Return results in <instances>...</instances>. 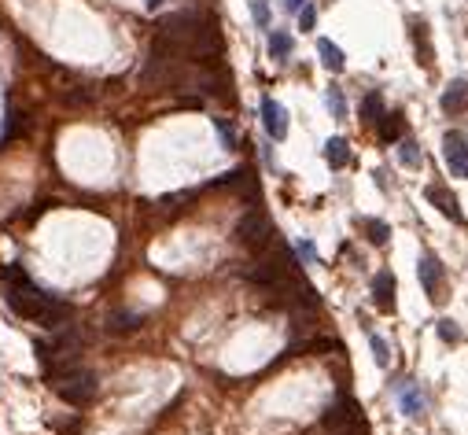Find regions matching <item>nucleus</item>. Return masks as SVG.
Wrapping results in <instances>:
<instances>
[{
    "label": "nucleus",
    "mask_w": 468,
    "mask_h": 435,
    "mask_svg": "<svg viewBox=\"0 0 468 435\" xmlns=\"http://www.w3.org/2000/svg\"><path fill=\"white\" fill-rule=\"evenodd\" d=\"M52 384H56L59 398L70 402V406H89V402L96 398V388H100V384H96V376L89 373V369H82V365H78L74 373L52 380Z\"/></svg>",
    "instance_id": "obj_1"
},
{
    "label": "nucleus",
    "mask_w": 468,
    "mask_h": 435,
    "mask_svg": "<svg viewBox=\"0 0 468 435\" xmlns=\"http://www.w3.org/2000/svg\"><path fill=\"white\" fill-rule=\"evenodd\" d=\"M236 240L251 251H262L269 240H273V221L262 214V211H247L236 225Z\"/></svg>",
    "instance_id": "obj_2"
},
{
    "label": "nucleus",
    "mask_w": 468,
    "mask_h": 435,
    "mask_svg": "<svg viewBox=\"0 0 468 435\" xmlns=\"http://www.w3.org/2000/svg\"><path fill=\"white\" fill-rule=\"evenodd\" d=\"M325 428L332 435H365V424H362V417L358 410H354V402L343 398V402H335V406H328L325 413Z\"/></svg>",
    "instance_id": "obj_3"
},
{
    "label": "nucleus",
    "mask_w": 468,
    "mask_h": 435,
    "mask_svg": "<svg viewBox=\"0 0 468 435\" xmlns=\"http://www.w3.org/2000/svg\"><path fill=\"white\" fill-rule=\"evenodd\" d=\"M417 277H421L424 292L431 302H443L446 299V269L443 262L435 259V255H421V262H417Z\"/></svg>",
    "instance_id": "obj_4"
},
{
    "label": "nucleus",
    "mask_w": 468,
    "mask_h": 435,
    "mask_svg": "<svg viewBox=\"0 0 468 435\" xmlns=\"http://www.w3.org/2000/svg\"><path fill=\"white\" fill-rule=\"evenodd\" d=\"M443 159L454 177H468V137L461 130H450L443 137Z\"/></svg>",
    "instance_id": "obj_5"
},
{
    "label": "nucleus",
    "mask_w": 468,
    "mask_h": 435,
    "mask_svg": "<svg viewBox=\"0 0 468 435\" xmlns=\"http://www.w3.org/2000/svg\"><path fill=\"white\" fill-rule=\"evenodd\" d=\"M262 125H266V133L273 140H284L288 137V111L273 100V96H266V100H262Z\"/></svg>",
    "instance_id": "obj_6"
},
{
    "label": "nucleus",
    "mask_w": 468,
    "mask_h": 435,
    "mask_svg": "<svg viewBox=\"0 0 468 435\" xmlns=\"http://www.w3.org/2000/svg\"><path fill=\"white\" fill-rule=\"evenodd\" d=\"M424 196H428V203L435 207V211H439V214H446L450 221H464L461 207H457V196H454V192H450L446 185H428V192H424Z\"/></svg>",
    "instance_id": "obj_7"
},
{
    "label": "nucleus",
    "mask_w": 468,
    "mask_h": 435,
    "mask_svg": "<svg viewBox=\"0 0 468 435\" xmlns=\"http://www.w3.org/2000/svg\"><path fill=\"white\" fill-rule=\"evenodd\" d=\"M439 107L446 111V115H464V111H468V82H464V78H457V82L446 85Z\"/></svg>",
    "instance_id": "obj_8"
},
{
    "label": "nucleus",
    "mask_w": 468,
    "mask_h": 435,
    "mask_svg": "<svg viewBox=\"0 0 468 435\" xmlns=\"http://www.w3.org/2000/svg\"><path fill=\"white\" fill-rule=\"evenodd\" d=\"M373 302H376V310H383V314L395 310V277L387 269L373 277Z\"/></svg>",
    "instance_id": "obj_9"
},
{
    "label": "nucleus",
    "mask_w": 468,
    "mask_h": 435,
    "mask_svg": "<svg viewBox=\"0 0 468 435\" xmlns=\"http://www.w3.org/2000/svg\"><path fill=\"white\" fill-rule=\"evenodd\" d=\"M317 56H321V63H325L332 74H340V71L347 67V59H343V52H340V44H332L328 37H321V41H317Z\"/></svg>",
    "instance_id": "obj_10"
},
{
    "label": "nucleus",
    "mask_w": 468,
    "mask_h": 435,
    "mask_svg": "<svg viewBox=\"0 0 468 435\" xmlns=\"http://www.w3.org/2000/svg\"><path fill=\"white\" fill-rule=\"evenodd\" d=\"M325 159H328L332 170H343V166L350 163V144H347L343 137H332V140L325 144Z\"/></svg>",
    "instance_id": "obj_11"
},
{
    "label": "nucleus",
    "mask_w": 468,
    "mask_h": 435,
    "mask_svg": "<svg viewBox=\"0 0 468 435\" xmlns=\"http://www.w3.org/2000/svg\"><path fill=\"white\" fill-rule=\"evenodd\" d=\"M362 229H365V236L373 240L376 247H383L387 240H391V225L380 221V218H362Z\"/></svg>",
    "instance_id": "obj_12"
},
{
    "label": "nucleus",
    "mask_w": 468,
    "mask_h": 435,
    "mask_svg": "<svg viewBox=\"0 0 468 435\" xmlns=\"http://www.w3.org/2000/svg\"><path fill=\"white\" fill-rule=\"evenodd\" d=\"M413 41H417V56H421L424 67H431L435 56H431V44H428V26L421 19H413Z\"/></svg>",
    "instance_id": "obj_13"
},
{
    "label": "nucleus",
    "mask_w": 468,
    "mask_h": 435,
    "mask_svg": "<svg viewBox=\"0 0 468 435\" xmlns=\"http://www.w3.org/2000/svg\"><path fill=\"white\" fill-rule=\"evenodd\" d=\"M292 48H295V41L288 37L284 30H273V34H269V56L273 59H288V56H292Z\"/></svg>",
    "instance_id": "obj_14"
},
{
    "label": "nucleus",
    "mask_w": 468,
    "mask_h": 435,
    "mask_svg": "<svg viewBox=\"0 0 468 435\" xmlns=\"http://www.w3.org/2000/svg\"><path fill=\"white\" fill-rule=\"evenodd\" d=\"M380 115H383V96H380V92H369L365 100H362V122L376 125Z\"/></svg>",
    "instance_id": "obj_15"
},
{
    "label": "nucleus",
    "mask_w": 468,
    "mask_h": 435,
    "mask_svg": "<svg viewBox=\"0 0 468 435\" xmlns=\"http://www.w3.org/2000/svg\"><path fill=\"white\" fill-rule=\"evenodd\" d=\"M107 329H111V332H137V329H140V314H122V310H118V314L107 317Z\"/></svg>",
    "instance_id": "obj_16"
},
{
    "label": "nucleus",
    "mask_w": 468,
    "mask_h": 435,
    "mask_svg": "<svg viewBox=\"0 0 468 435\" xmlns=\"http://www.w3.org/2000/svg\"><path fill=\"white\" fill-rule=\"evenodd\" d=\"M380 137L383 140H398L402 137V115H398V111H395V115H380Z\"/></svg>",
    "instance_id": "obj_17"
},
{
    "label": "nucleus",
    "mask_w": 468,
    "mask_h": 435,
    "mask_svg": "<svg viewBox=\"0 0 468 435\" xmlns=\"http://www.w3.org/2000/svg\"><path fill=\"white\" fill-rule=\"evenodd\" d=\"M398 159H402V166L417 170V166H421V144H413V140H402V144H398Z\"/></svg>",
    "instance_id": "obj_18"
},
{
    "label": "nucleus",
    "mask_w": 468,
    "mask_h": 435,
    "mask_svg": "<svg viewBox=\"0 0 468 435\" xmlns=\"http://www.w3.org/2000/svg\"><path fill=\"white\" fill-rule=\"evenodd\" d=\"M402 413H406V417H421V413H424V398L417 395L413 388L402 391Z\"/></svg>",
    "instance_id": "obj_19"
},
{
    "label": "nucleus",
    "mask_w": 468,
    "mask_h": 435,
    "mask_svg": "<svg viewBox=\"0 0 468 435\" xmlns=\"http://www.w3.org/2000/svg\"><path fill=\"white\" fill-rule=\"evenodd\" d=\"M328 107H332V115H335V118H343V115H347V100H343V92L335 89V85L328 89Z\"/></svg>",
    "instance_id": "obj_20"
},
{
    "label": "nucleus",
    "mask_w": 468,
    "mask_h": 435,
    "mask_svg": "<svg viewBox=\"0 0 468 435\" xmlns=\"http://www.w3.org/2000/svg\"><path fill=\"white\" fill-rule=\"evenodd\" d=\"M251 15H254V23L262 30H269V4L266 0H251Z\"/></svg>",
    "instance_id": "obj_21"
},
{
    "label": "nucleus",
    "mask_w": 468,
    "mask_h": 435,
    "mask_svg": "<svg viewBox=\"0 0 468 435\" xmlns=\"http://www.w3.org/2000/svg\"><path fill=\"white\" fill-rule=\"evenodd\" d=\"M314 23H317V8L314 4H302L299 8V30L306 34V30H314Z\"/></svg>",
    "instance_id": "obj_22"
},
{
    "label": "nucleus",
    "mask_w": 468,
    "mask_h": 435,
    "mask_svg": "<svg viewBox=\"0 0 468 435\" xmlns=\"http://www.w3.org/2000/svg\"><path fill=\"white\" fill-rule=\"evenodd\" d=\"M439 336H443L446 343H457V340H461V329H457L454 321L446 317V321H439Z\"/></svg>",
    "instance_id": "obj_23"
},
{
    "label": "nucleus",
    "mask_w": 468,
    "mask_h": 435,
    "mask_svg": "<svg viewBox=\"0 0 468 435\" xmlns=\"http://www.w3.org/2000/svg\"><path fill=\"white\" fill-rule=\"evenodd\" d=\"M214 125H218V133H221V140H225V148H236V133H233V125L225 122V118H214Z\"/></svg>",
    "instance_id": "obj_24"
},
{
    "label": "nucleus",
    "mask_w": 468,
    "mask_h": 435,
    "mask_svg": "<svg viewBox=\"0 0 468 435\" xmlns=\"http://www.w3.org/2000/svg\"><path fill=\"white\" fill-rule=\"evenodd\" d=\"M369 343H373V354H376V365H387V362H391V354H387V343L380 340V336H373V340H369Z\"/></svg>",
    "instance_id": "obj_25"
},
{
    "label": "nucleus",
    "mask_w": 468,
    "mask_h": 435,
    "mask_svg": "<svg viewBox=\"0 0 468 435\" xmlns=\"http://www.w3.org/2000/svg\"><path fill=\"white\" fill-rule=\"evenodd\" d=\"M302 4H306V0H284V8H288V11H299Z\"/></svg>",
    "instance_id": "obj_26"
},
{
    "label": "nucleus",
    "mask_w": 468,
    "mask_h": 435,
    "mask_svg": "<svg viewBox=\"0 0 468 435\" xmlns=\"http://www.w3.org/2000/svg\"><path fill=\"white\" fill-rule=\"evenodd\" d=\"M144 4H148V8H152V11H155V8H159V4H163V0H144Z\"/></svg>",
    "instance_id": "obj_27"
}]
</instances>
